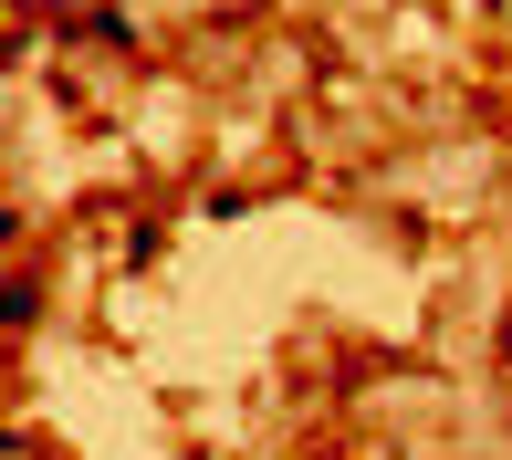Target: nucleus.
I'll return each mask as SVG.
<instances>
[{
	"instance_id": "nucleus-1",
	"label": "nucleus",
	"mask_w": 512,
	"mask_h": 460,
	"mask_svg": "<svg viewBox=\"0 0 512 460\" xmlns=\"http://www.w3.org/2000/svg\"><path fill=\"white\" fill-rule=\"evenodd\" d=\"M502 356H512V325H502Z\"/></svg>"
}]
</instances>
